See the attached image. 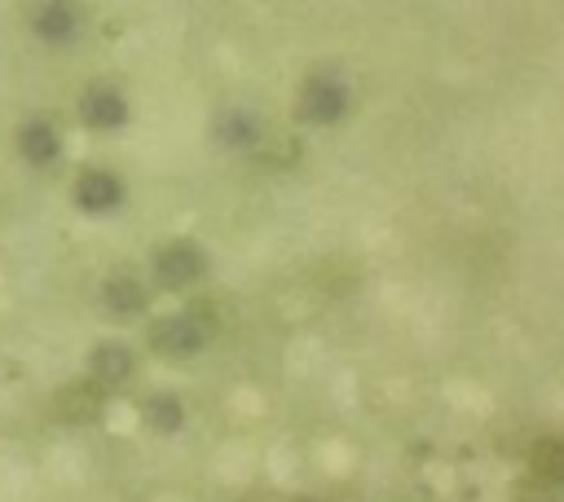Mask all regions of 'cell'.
Here are the masks:
<instances>
[{
  "mask_svg": "<svg viewBox=\"0 0 564 502\" xmlns=\"http://www.w3.org/2000/svg\"><path fill=\"white\" fill-rule=\"evenodd\" d=\"M348 79L339 70H313L304 84H300V101H295V114L304 123H339L348 114Z\"/></svg>",
  "mask_w": 564,
  "mask_h": 502,
  "instance_id": "obj_1",
  "label": "cell"
},
{
  "mask_svg": "<svg viewBox=\"0 0 564 502\" xmlns=\"http://www.w3.org/2000/svg\"><path fill=\"white\" fill-rule=\"evenodd\" d=\"M203 269H207V260H203V251L194 242H163V247H154V282L163 291L194 286L203 277Z\"/></svg>",
  "mask_w": 564,
  "mask_h": 502,
  "instance_id": "obj_2",
  "label": "cell"
},
{
  "mask_svg": "<svg viewBox=\"0 0 564 502\" xmlns=\"http://www.w3.org/2000/svg\"><path fill=\"white\" fill-rule=\"evenodd\" d=\"M207 343V321L194 313H176V317H159L150 326V348L163 357H194Z\"/></svg>",
  "mask_w": 564,
  "mask_h": 502,
  "instance_id": "obj_3",
  "label": "cell"
},
{
  "mask_svg": "<svg viewBox=\"0 0 564 502\" xmlns=\"http://www.w3.org/2000/svg\"><path fill=\"white\" fill-rule=\"evenodd\" d=\"M75 203L84 211H93V216H106V211H115L123 203V181L115 172H106V167H84L75 176Z\"/></svg>",
  "mask_w": 564,
  "mask_h": 502,
  "instance_id": "obj_4",
  "label": "cell"
},
{
  "mask_svg": "<svg viewBox=\"0 0 564 502\" xmlns=\"http://www.w3.org/2000/svg\"><path fill=\"white\" fill-rule=\"evenodd\" d=\"M106 392H110V388H101L93 374H88V379H75V383H66V388L53 396V414L66 418V423H88V418L101 414Z\"/></svg>",
  "mask_w": 564,
  "mask_h": 502,
  "instance_id": "obj_5",
  "label": "cell"
},
{
  "mask_svg": "<svg viewBox=\"0 0 564 502\" xmlns=\"http://www.w3.org/2000/svg\"><path fill=\"white\" fill-rule=\"evenodd\" d=\"M79 114H84L88 128L110 132V128H119V123L128 119V101H123L119 88H110V84H93V88L79 97Z\"/></svg>",
  "mask_w": 564,
  "mask_h": 502,
  "instance_id": "obj_6",
  "label": "cell"
},
{
  "mask_svg": "<svg viewBox=\"0 0 564 502\" xmlns=\"http://www.w3.org/2000/svg\"><path fill=\"white\" fill-rule=\"evenodd\" d=\"M132 365H137V357H132V348L119 343V339H101V343L88 352V374H93L101 388L123 383V379L132 374Z\"/></svg>",
  "mask_w": 564,
  "mask_h": 502,
  "instance_id": "obj_7",
  "label": "cell"
},
{
  "mask_svg": "<svg viewBox=\"0 0 564 502\" xmlns=\"http://www.w3.org/2000/svg\"><path fill=\"white\" fill-rule=\"evenodd\" d=\"M18 150H22L26 163L44 167V163H53V159L62 154V137H57V128H53L48 119H26V123L18 128Z\"/></svg>",
  "mask_w": 564,
  "mask_h": 502,
  "instance_id": "obj_8",
  "label": "cell"
},
{
  "mask_svg": "<svg viewBox=\"0 0 564 502\" xmlns=\"http://www.w3.org/2000/svg\"><path fill=\"white\" fill-rule=\"evenodd\" d=\"M79 18H75V4L70 0H44L35 9V35L48 40V44H66L75 35Z\"/></svg>",
  "mask_w": 564,
  "mask_h": 502,
  "instance_id": "obj_9",
  "label": "cell"
},
{
  "mask_svg": "<svg viewBox=\"0 0 564 502\" xmlns=\"http://www.w3.org/2000/svg\"><path fill=\"white\" fill-rule=\"evenodd\" d=\"M529 476L542 484H564V436H542L529 449Z\"/></svg>",
  "mask_w": 564,
  "mask_h": 502,
  "instance_id": "obj_10",
  "label": "cell"
},
{
  "mask_svg": "<svg viewBox=\"0 0 564 502\" xmlns=\"http://www.w3.org/2000/svg\"><path fill=\"white\" fill-rule=\"evenodd\" d=\"M101 299H106V308L119 313V317H132V313L145 308V291H141V282H137L132 273H110L106 286H101Z\"/></svg>",
  "mask_w": 564,
  "mask_h": 502,
  "instance_id": "obj_11",
  "label": "cell"
},
{
  "mask_svg": "<svg viewBox=\"0 0 564 502\" xmlns=\"http://www.w3.org/2000/svg\"><path fill=\"white\" fill-rule=\"evenodd\" d=\"M216 141L229 145V150H251L260 141V123L247 114V110H225L216 119Z\"/></svg>",
  "mask_w": 564,
  "mask_h": 502,
  "instance_id": "obj_12",
  "label": "cell"
},
{
  "mask_svg": "<svg viewBox=\"0 0 564 502\" xmlns=\"http://www.w3.org/2000/svg\"><path fill=\"white\" fill-rule=\"evenodd\" d=\"M181 418H185V414H181V401H176V396H167V392H163V396L145 401V423H150L154 432L172 436V432L181 427Z\"/></svg>",
  "mask_w": 564,
  "mask_h": 502,
  "instance_id": "obj_13",
  "label": "cell"
},
{
  "mask_svg": "<svg viewBox=\"0 0 564 502\" xmlns=\"http://www.w3.org/2000/svg\"><path fill=\"white\" fill-rule=\"evenodd\" d=\"M511 498H516V502H551V484H542V480H533V476H529V480H520V484H516V493H511Z\"/></svg>",
  "mask_w": 564,
  "mask_h": 502,
  "instance_id": "obj_14",
  "label": "cell"
},
{
  "mask_svg": "<svg viewBox=\"0 0 564 502\" xmlns=\"http://www.w3.org/2000/svg\"><path fill=\"white\" fill-rule=\"evenodd\" d=\"M242 502H273V498H260V493H247Z\"/></svg>",
  "mask_w": 564,
  "mask_h": 502,
  "instance_id": "obj_15",
  "label": "cell"
},
{
  "mask_svg": "<svg viewBox=\"0 0 564 502\" xmlns=\"http://www.w3.org/2000/svg\"><path fill=\"white\" fill-rule=\"evenodd\" d=\"M286 502H322V498H308V493H300V498H286Z\"/></svg>",
  "mask_w": 564,
  "mask_h": 502,
  "instance_id": "obj_16",
  "label": "cell"
}]
</instances>
